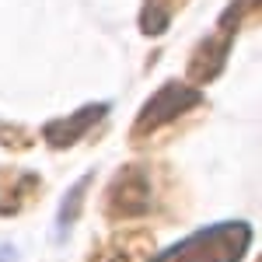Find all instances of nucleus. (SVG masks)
Masks as SVG:
<instances>
[{"label": "nucleus", "instance_id": "nucleus-1", "mask_svg": "<svg viewBox=\"0 0 262 262\" xmlns=\"http://www.w3.org/2000/svg\"><path fill=\"white\" fill-rule=\"evenodd\" d=\"M203 108H206V95L200 88H192L185 81H164L140 105L137 119L129 126V147L143 150V147H154V143L175 137L182 129V122Z\"/></svg>", "mask_w": 262, "mask_h": 262}, {"label": "nucleus", "instance_id": "nucleus-2", "mask_svg": "<svg viewBox=\"0 0 262 262\" xmlns=\"http://www.w3.org/2000/svg\"><path fill=\"white\" fill-rule=\"evenodd\" d=\"M255 14H259V0H231L221 11L217 25L192 46L189 63H185V84L206 88V84L217 81L224 74V67H227V60H231V49L242 35V28L248 21H255Z\"/></svg>", "mask_w": 262, "mask_h": 262}, {"label": "nucleus", "instance_id": "nucleus-3", "mask_svg": "<svg viewBox=\"0 0 262 262\" xmlns=\"http://www.w3.org/2000/svg\"><path fill=\"white\" fill-rule=\"evenodd\" d=\"M164 171L154 164H122L119 171L108 179L101 192V217L108 224H126L137 217H150L164 203Z\"/></svg>", "mask_w": 262, "mask_h": 262}, {"label": "nucleus", "instance_id": "nucleus-4", "mask_svg": "<svg viewBox=\"0 0 262 262\" xmlns=\"http://www.w3.org/2000/svg\"><path fill=\"white\" fill-rule=\"evenodd\" d=\"M252 238L255 231L248 221H221L185 234L147 262H242L252 248Z\"/></svg>", "mask_w": 262, "mask_h": 262}, {"label": "nucleus", "instance_id": "nucleus-5", "mask_svg": "<svg viewBox=\"0 0 262 262\" xmlns=\"http://www.w3.org/2000/svg\"><path fill=\"white\" fill-rule=\"evenodd\" d=\"M108 112H112L108 101H88V105H81V108L70 112V116L49 119L42 126V140H46L49 150H70V147H77Z\"/></svg>", "mask_w": 262, "mask_h": 262}, {"label": "nucleus", "instance_id": "nucleus-6", "mask_svg": "<svg viewBox=\"0 0 262 262\" xmlns=\"http://www.w3.org/2000/svg\"><path fill=\"white\" fill-rule=\"evenodd\" d=\"M154 231L147 227H126L112 231L88 252V262H147L154 255Z\"/></svg>", "mask_w": 262, "mask_h": 262}, {"label": "nucleus", "instance_id": "nucleus-7", "mask_svg": "<svg viewBox=\"0 0 262 262\" xmlns=\"http://www.w3.org/2000/svg\"><path fill=\"white\" fill-rule=\"evenodd\" d=\"M46 192V182L39 171L28 168H0V217H18L28 206H35L39 196Z\"/></svg>", "mask_w": 262, "mask_h": 262}, {"label": "nucleus", "instance_id": "nucleus-8", "mask_svg": "<svg viewBox=\"0 0 262 262\" xmlns=\"http://www.w3.org/2000/svg\"><path fill=\"white\" fill-rule=\"evenodd\" d=\"M185 4H189V0H143L140 18H137L140 32L147 39H161L164 32L171 28V21L185 11Z\"/></svg>", "mask_w": 262, "mask_h": 262}, {"label": "nucleus", "instance_id": "nucleus-9", "mask_svg": "<svg viewBox=\"0 0 262 262\" xmlns=\"http://www.w3.org/2000/svg\"><path fill=\"white\" fill-rule=\"evenodd\" d=\"M91 182H95V175H91V171H84L81 179H77L70 189H67V192H63L60 210H56V242H63V238L70 234V227L77 224V217H81V206H84V196H88Z\"/></svg>", "mask_w": 262, "mask_h": 262}, {"label": "nucleus", "instance_id": "nucleus-10", "mask_svg": "<svg viewBox=\"0 0 262 262\" xmlns=\"http://www.w3.org/2000/svg\"><path fill=\"white\" fill-rule=\"evenodd\" d=\"M32 143H35L32 129H25L18 122H0V147H7V150H28Z\"/></svg>", "mask_w": 262, "mask_h": 262}, {"label": "nucleus", "instance_id": "nucleus-11", "mask_svg": "<svg viewBox=\"0 0 262 262\" xmlns=\"http://www.w3.org/2000/svg\"><path fill=\"white\" fill-rule=\"evenodd\" d=\"M18 259V248L14 245H0V262H14Z\"/></svg>", "mask_w": 262, "mask_h": 262}]
</instances>
